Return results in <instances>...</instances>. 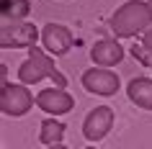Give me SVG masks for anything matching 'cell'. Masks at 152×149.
Segmentation results:
<instances>
[{"mask_svg": "<svg viewBox=\"0 0 152 149\" xmlns=\"http://www.w3.org/2000/svg\"><path fill=\"white\" fill-rule=\"evenodd\" d=\"M85 149H96V147H85Z\"/></svg>", "mask_w": 152, "mask_h": 149, "instance_id": "obj_15", "label": "cell"}, {"mask_svg": "<svg viewBox=\"0 0 152 149\" xmlns=\"http://www.w3.org/2000/svg\"><path fill=\"white\" fill-rule=\"evenodd\" d=\"M90 59L98 64V67H113L124 59V47L113 39H101L96 47L90 49Z\"/></svg>", "mask_w": 152, "mask_h": 149, "instance_id": "obj_9", "label": "cell"}, {"mask_svg": "<svg viewBox=\"0 0 152 149\" xmlns=\"http://www.w3.org/2000/svg\"><path fill=\"white\" fill-rule=\"evenodd\" d=\"M49 149H67L64 144H54V147H49Z\"/></svg>", "mask_w": 152, "mask_h": 149, "instance_id": "obj_14", "label": "cell"}, {"mask_svg": "<svg viewBox=\"0 0 152 149\" xmlns=\"http://www.w3.org/2000/svg\"><path fill=\"white\" fill-rule=\"evenodd\" d=\"M142 47H144V52H147V54H152V28H147V31H144Z\"/></svg>", "mask_w": 152, "mask_h": 149, "instance_id": "obj_13", "label": "cell"}, {"mask_svg": "<svg viewBox=\"0 0 152 149\" xmlns=\"http://www.w3.org/2000/svg\"><path fill=\"white\" fill-rule=\"evenodd\" d=\"M36 105L49 116H62V113H70L75 108V98L70 93H64L62 87H57V90L49 87V90H41L36 95Z\"/></svg>", "mask_w": 152, "mask_h": 149, "instance_id": "obj_8", "label": "cell"}, {"mask_svg": "<svg viewBox=\"0 0 152 149\" xmlns=\"http://www.w3.org/2000/svg\"><path fill=\"white\" fill-rule=\"evenodd\" d=\"M36 103V98H34L28 90H26V85H3V90H0V110L5 113V116H23V113H28L31 110V105Z\"/></svg>", "mask_w": 152, "mask_h": 149, "instance_id": "obj_3", "label": "cell"}, {"mask_svg": "<svg viewBox=\"0 0 152 149\" xmlns=\"http://www.w3.org/2000/svg\"><path fill=\"white\" fill-rule=\"evenodd\" d=\"M39 139H41V144H47V147L62 144V139H64V124H62V121H57V118H47V121L41 124Z\"/></svg>", "mask_w": 152, "mask_h": 149, "instance_id": "obj_12", "label": "cell"}, {"mask_svg": "<svg viewBox=\"0 0 152 149\" xmlns=\"http://www.w3.org/2000/svg\"><path fill=\"white\" fill-rule=\"evenodd\" d=\"M39 31L34 23H3L0 28V47L3 49H31L36 47Z\"/></svg>", "mask_w": 152, "mask_h": 149, "instance_id": "obj_4", "label": "cell"}, {"mask_svg": "<svg viewBox=\"0 0 152 149\" xmlns=\"http://www.w3.org/2000/svg\"><path fill=\"white\" fill-rule=\"evenodd\" d=\"M28 13H31V3L28 0H0V16L5 18V21L18 23Z\"/></svg>", "mask_w": 152, "mask_h": 149, "instance_id": "obj_11", "label": "cell"}, {"mask_svg": "<svg viewBox=\"0 0 152 149\" xmlns=\"http://www.w3.org/2000/svg\"><path fill=\"white\" fill-rule=\"evenodd\" d=\"M54 80V85L57 87H67V80H64V75L54 67V62L49 59L41 49L31 47L28 49V59H26L21 67H18V80H21V85H36L39 80Z\"/></svg>", "mask_w": 152, "mask_h": 149, "instance_id": "obj_2", "label": "cell"}, {"mask_svg": "<svg viewBox=\"0 0 152 149\" xmlns=\"http://www.w3.org/2000/svg\"><path fill=\"white\" fill-rule=\"evenodd\" d=\"M113 126V108L108 105H98L88 113L85 124H83V136L88 141H101Z\"/></svg>", "mask_w": 152, "mask_h": 149, "instance_id": "obj_6", "label": "cell"}, {"mask_svg": "<svg viewBox=\"0 0 152 149\" xmlns=\"http://www.w3.org/2000/svg\"><path fill=\"white\" fill-rule=\"evenodd\" d=\"M41 41H44V49H47L49 54L59 57V54H67V52H70L75 36H72V31L67 26H62V23H47L41 28Z\"/></svg>", "mask_w": 152, "mask_h": 149, "instance_id": "obj_7", "label": "cell"}, {"mask_svg": "<svg viewBox=\"0 0 152 149\" xmlns=\"http://www.w3.org/2000/svg\"><path fill=\"white\" fill-rule=\"evenodd\" d=\"M119 75H113L111 70H85L83 72V87L88 90V93L93 95H103V98H108V95H113L116 90H119Z\"/></svg>", "mask_w": 152, "mask_h": 149, "instance_id": "obj_5", "label": "cell"}, {"mask_svg": "<svg viewBox=\"0 0 152 149\" xmlns=\"http://www.w3.org/2000/svg\"><path fill=\"white\" fill-rule=\"evenodd\" d=\"M126 93H129V100L134 103V105H139L144 110H152V80L150 77L132 80L129 87H126Z\"/></svg>", "mask_w": 152, "mask_h": 149, "instance_id": "obj_10", "label": "cell"}, {"mask_svg": "<svg viewBox=\"0 0 152 149\" xmlns=\"http://www.w3.org/2000/svg\"><path fill=\"white\" fill-rule=\"evenodd\" d=\"M152 26V5L142 0H129L124 3L111 18V31L119 39L137 36L139 31H147Z\"/></svg>", "mask_w": 152, "mask_h": 149, "instance_id": "obj_1", "label": "cell"}]
</instances>
